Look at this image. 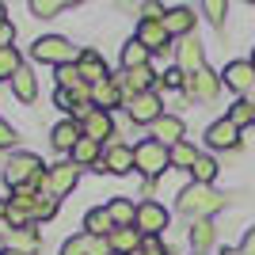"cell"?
I'll return each mask as SVG.
<instances>
[{
	"label": "cell",
	"mask_w": 255,
	"mask_h": 255,
	"mask_svg": "<svg viewBox=\"0 0 255 255\" xmlns=\"http://www.w3.org/2000/svg\"><path fill=\"white\" fill-rule=\"evenodd\" d=\"M133 160H137V171H145V175H160V171L171 164V149L164 145V141L149 137V141H141L137 149H133Z\"/></svg>",
	"instance_id": "3"
},
{
	"label": "cell",
	"mask_w": 255,
	"mask_h": 255,
	"mask_svg": "<svg viewBox=\"0 0 255 255\" xmlns=\"http://www.w3.org/2000/svg\"><path fill=\"white\" fill-rule=\"evenodd\" d=\"M61 255H88V233H80L76 240H69V244L61 248Z\"/></svg>",
	"instance_id": "35"
},
{
	"label": "cell",
	"mask_w": 255,
	"mask_h": 255,
	"mask_svg": "<svg viewBox=\"0 0 255 255\" xmlns=\"http://www.w3.org/2000/svg\"><path fill=\"white\" fill-rule=\"evenodd\" d=\"M225 202H229L225 194H217L213 187H202V183H191V187H183V194H179V210L187 213V217H198V221H206L210 213H217Z\"/></svg>",
	"instance_id": "1"
},
{
	"label": "cell",
	"mask_w": 255,
	"mask_h": 255,
	"mask_svg": "<svg viewBox=\"0 0 255 255\" xmlns=\"http://www.w3.org/2000/svg\"><path fill=\"white\" fill-rule=\"evenodd\" d=\"M0 255H19V252H0Z\"/></svg>",
	"instance_id": "41"
},
{
	"label": "cell",
	"mask_w": 255,
	"mask_h": 255,
	"mask_svg": "<svg viewBox=\"0 0 255 255\" xmlns=\"http://www.w3.org/2000/svg\"><path fill=\"white\" fill-rule=\"evenodd\" d=\"M8 145H15V129L8 122H0V149H8Z\"/></svg>",
	"instance_id": "37"
},
{
	"label": "cell",
	"mask_w": 255,
	"mask_h": 255,
	"mask_svg": "<svg viewBox=\"0 0 255 255\" xmlns=\"http://www.w3.org/2000/svg\"><path fill=\"white\" fill-rule=\"evenodd\" d=\"M38 171H42V160H38V156H31V152H15V156L8 160V168H4V179L19 191V187H27Z\"/></svg>",
	"instance_id": "4"
},
{
	"label": "cell",
	"mask_w": 255,
	"mask_h": 255,
	"mask_svg": "<svg viewBox=\"0 0 255 255\" xmlns=\"http://www.w3.org/2000/svg\"><path fill=\"white\" fill-rule=\"evenodd\" d=\"M160 23L168 27V34H179V38H183V34H191V31H194V23H198V15H194L191 8H168Z\"/></svg>",
	"instance_id": "14"
},
{
	"label": "cell",
	"mask_w": 255,
	"mask_h": 255,
	"mask_svg": "<svg viewBox=\"0 0 255 255\" xmlns=\"http://www.w3.org/2000/svg\"><path fill=\"white\" fill-rule=\"evenodd\" d=\"M107 240H111V252H118V255H133V252L141 248V240H145V236H141L137 229H115Z\"/></svg>",
	"instance_id": "19"
},
{
	"label": "cell",
	"mask_w": 255,
	"mask_h": 255,
	"mask_svg": "<svg viewBox=\"0 0 255 255\" xmlns=\"http://www.w3.org/2000/svg\"><path fill=\"white\" fill-rule=\"evenodd\" d=\"M76 69H80V76H84V84H103V80H111L107 76V65H103V57H99L96 50H84L80 53V61H76Z\"/></svg>",
	"instance_id": "13"
},
{
	"label": "cell",
	"mask_w": 255,
	"mask_h": 255,
	"mask_svg": "<svg viewBox=\"0 0 255 255\" xmlns=\"http://www.w3.org/2000/svg\"><path fill=\"white\" fill-rule=\"evenodd\" d=\"M221 80L233 88V92H244L248 96V92L255 88V65L252 61H229L225 73H221Z\"/></svg>",
	"instance_id": "7"
},
{
	"label": "cell",
	"mask_w": 255,
	"mask_h": 255,
	"mask_svg": "<svg viewBox=\"0 0 255 255\" xmlns=\"http://www.w3.org/2000/svg\"><path fill=\"white\" fill-rule=\"evenodd\" d=\"M126 111H129V118H133V122H141V126H156L160 118V99L152 96V92H145V96H133V99H126Z\"/></svg>",
	"instance_id": "6"
},
{
	"label": "cell",
	"mask_w": 255,
	"mask_h": 255,
	"mask_svg": "<svg viewBox=\"0 0 255 255\" xmlns=\"http://www.w3.org/2000/svg\"><path fill=\"white\" fill-rule=\"evenodd\" d=\"M175 53H179V69H183V73H202V69H206V65H202V46H198V42H194V38H183V42L179 46H175Z\"/></svg>",
	"instance_id": "18"
},
{
	"label": "cell",
	"mask_w": 255,
	"mask_h": 255,
	"mask_svg": "<svg viewBox=\"0 0 255 255\" xmlns=\"http://www.w3.org/2000/svg\"><path fill=\"white\" fill-rule=\"evenodd\" d=\"M0 27H8V15H4V4H0Z\"/></svg>",
	"instance_id": "39"
},
{
	"label": "cell",
	"mask_w": 255,
	"mask_h": 255,
	"mask_svg": "<svg viewBox=\"0 0 255 255\" xmlns=\"http://www.w3.org/2000/svg\"><path fill=\"white\" fill-rule=\"evenodd\" d=\"M191 175H194V183H202V187H213V179H217V160L198 156V160H194V168H191Z\"/></svg>",
	"instance_id": "27"
},
{
	"label": "cell",
	"mask_w": 255,
	"mask_h": 255,
	"mask_svg": "<svg viewBox=\"0 0 255 255\" xmlns=\"http://www.w3.org/2000/svg\"><path fill=\"white\" fill-rule=\"evenodd\" d=\"M8 252L34 255V252H38V233H34V229H11V233H8Z\"/></svg>",
	"instance_id": "22"
},
{
	"label": "cell",
	"mask_w": 255,
	"mask_h": 255,
	"mask_svg": "<svg viewBox=\"0 0 255 255\" xmlns=\"http://www.w3.org/2000/svg\"><path fill=\"white\" fill-rule=\"evenodd\" d=\"M149 53L152 50H145V46L137 42V38H129L126 46H122V69H145V65H149Z\"/></svg>",
	"instance_id": "25"
},
{
	"label": "cell",
	"mask_w": 255,
	"mask_h": 255,
	"mask_svg": "<svg viewBox=\"0 0 255 255\" xmlns=\"http://www.w3.org/2000/svg\"><path fill=\"white\" fill-rule=\"evenodd\" d=\"M164 84L168 88H183L187 84V73H183V69H168V73H164Z\"/></svg>",
	"instance_id": "36"
},
{
	"label": "cell",
	"mask_w": 255,
	"mask_h": 255,
	"mask_svg": "<svg viewBox=\"0 0 255 255\" xmlns=\"http://www.w3.org/2000/svg\"><path fill=\"white\" fill-rule=\"evenodd\" d=\"M191 244L198 248V252L213 244V225H210V221H194V229H191Z\"/></svg>",
	"instance_id": "32"
},
{
	"label": "cell",
	"mask_w": 255,
	"mask_h": 255,
	"mask_svg": "<svg viewBox=\"0 0 255 255\" xmlns=\"http://www.w3.org/2000/svg\"><path fill=\"white\" fill-rule=\"evenodd\" d=\"M50 137H53V149L57 152H73L76 141L84 137V126H76V122H57Z\"/></svg>",
	"instance_id": "17"
},
{
	"label": "cell",
	"mask_w": 255,
	"mask_h": 255,
	"mask_svg": "<svg viewBox=\"0 0 255 255\" xmlns=\"http://www.w3.org/2000/svg\"><path fill=\"white\" fill-rule=\"evenodd\" d=\"M206 141H210V149H236L240 145V126H233L229 118H221V122H213L206 129Z\"/></svg>",
	"instance_id": "11"
},
{
	"label": "cell",
	"mask_w": 255,
	"mask_h": 255,
	"mask_svg": "<svg viewBox=\"0 0 255 255\" xmlns=\"http://www.w3.org/2000/svg\"><path fill=\"white\" fill-rule=\"evenodd\" d=\"M229 122H233V126H248V122H255V107L248 103V99H240V103H233V111H229Z\"/></svg>",
	"instance_id": "31"
},
{
	"label": "cell",
	"mask_w": 255,
	"mask_h": 255,
	"mask_svg": "<svg viewBox=\"0 0 255 255\" xmlns=\"http://www.w3.org/2000/svg\"><path fill=\"white\" fill-rule=\"evenodd\" d=\"M4 213H8V210H4V202H0V217H4Z\"/></svg>",
	"instance_id": "40"
},
{
	"label": "cell",
	"mask_w": 255,
	"mask_h": 255,
	"mask_svg": "<svg viewBox=\"0 0 255 255\" xmlns=\"http://www.w3.org/2000/svg\"><path fill=\"white\" fill-rule=\"evenodd\" d=\"M103 168L111 171V175H126V171L137 168V160H133V149L129 145H111V149L103 152ZM99 168V171H103Z\"/></svg>",
	"instance_id": "10"
},
{
	"label": "cell",
	"mask_w": 255,
	"mask_h": 255,
	"mask_svg": "<svg viewBox=\"0 0 255 255\" xmlns=\"http://www.w3.org/2000/svg\"><path fill=\"white\" fill-rule=\"evenodd\" d=\"M122 99H126V96H122V88L115 84V76L92 88V107H99V111H107V115H111V107H118Z\"/></svg>",
	"instance_id": "16"
},
{
	"label": "cell",
	"mask_w": 255,
	"mask_h": 255,
	"mask_svg": "<svg viewBox=\"0 0 255 255\" xmlns=\"http://www.w3.org/2000/svg\"><path fill=\"white\" fill-rule=\"evenodd\" d=\"M252 65H255V53H252Z\"/></svg>",
	"instance_id": "42"
},
{
	"label": "cell",
	"mask_w": 255,
	"mask_h": 255,
	"mask_svg": "<svg viewBox=\"0 0 255 255\" xmlns=\"http://www.w3.org/2000/svg\"><path fill=\"white\" fill-rule=\"evenodd\" d=\"M187 96L191 99H202V103H210V99H217V88H221V76H213L210 69H202V73L187 76Z\"/></svg>",
	"instance_id": "8"
},
{
	"label": "cell",
	"mask_w": 255,
	"mask_h": 255,
	"mask_svg": "<svg viewBox=\"0 0 255 255\" xmlns=\"http://www.w3.org/2000/svg\"><path fill=\"white\" fill-rule=\"evenodd\" d=\"M84 137L99 141V145H103V137H115V122H111V115H107V111L92 107V111L84 115Z\"/></svg>",
	"instance_id": "12"
},
{
	"label": "cell",
	"mask_w": 255,
	"mask_h": 255,
	"mask_svg": "<svg viewBox=\"0 0 255 255\" xmlns=\"http://www.w3.org/2000/svg\"><path fill=\"white\" fill-rule=\"evenodd\" d=\"M133 255H168V248L160 244V236H145V240H141V248Z\"/></svg>",
	"instance_id": "33"
},
{
	"label": "cell",
	"mask_w": 255,
	"mask_h": 255,
	"mask_svg": "<svg viewBox=\"0 0 255 255\" xmlns=\"http://www.w3.org/2000/svg\"><path fill=\"white\" fill-rule=\"evenodd\" d=\"M240 252H244V255H255V229L244 236V248H240Z\"/></svg>",
	"instance_id": "38"
},
{
	"label": "cell",
	"mask_w": 255,
	"mask_h": 255,
	"mask_svg": "<svg viewBox=\"0 0 255 255\" xmlns=\"http://www.w3.org/2000/svg\"><path fill=\"white\" fill-rule=\"evenodd\" d=\"M194 255H202V252H194Z\"/></svg>",
	"instance_id": "43"
},
{
	"label": "cell",
	"mask_w": 255,
	"mask_h": 255,
	"mask_svg": "<svg viewBox=\"0 0 255 255\" xmlns=\"http://www.w3.org/2000/svg\"><path fill=\"white\" fill-rule=\"evenodd\" d=\"M156 141H164V145H179L183 141V118H175V115H164L156 122Z\"/></svg>",
	"instance_id": "24"
},
{
	"label": "cell",
	"mask_w": 255,
	"mask_h": 255,
	"mask_svg": "<svg viewBox=\"0 0 255 255\" xmlns=\"http://www.w3.org/2000/svg\"><path fill=\"white\" fill-rule=\"evenodd\" d=\"M202 11L210 15L213 23H221V19H225V11H229V4H225V0H206V4H202Z\"/></svg>",
	"instance_id": "34"
},
{
	"label": "cell",
	"mask_w": 255,
	"mask_h": 255,
	"mask_svg": "<svg viewBox=\"0 0 255 255\" xmlns=\"http://www.w3.org/2000/svg\"><path fill=\"white\" fill-rule=\"evenodd\" d=\"M92 160H99V141L92 137H80L73 149V164H92Z\"/></svg>",
	"instance_id": "29"
},
{
	"label": "cell",
	"mask_w": 255,
	"mask_h": 255,
	"mask_svg": "<svg viewBox=\"0 0 255 255\" xmlns=\"http://www.w3.org/2000/svg\"><path fill=\"white\" fill-rule=\"evenodd\" d=\"M31 53H34V61L57 65V69H65V65H76V61H80L76 46L69 42V38H61V34H46V38H38Z\"/></svg>",
	"instance_id": "2"
},
{
	"label": "cell",
	"mask_w": 255,
	"mask_h": 255,
	"mask_svg": "<svg viewBox=\"0 0 255 255\" xmlns=\"http://www.w3.org/2000/svg\"><path fill=\"white\" fill-rule=\"evenodd\" d=\"M137 42L145 46V50H168L171 34H168V27L160 19H141L137 23Z\"/></svg>",
	"instance_id": "9"
},
{
	"label": "cell",
	"mask_w": 255,
	"mask_h": 255,
	"mask_svg": "<svg viewBox=\"0 0 255 255\" xmlns=\"http://www.w3.org/2000/svg\"><path fill=\"white\" fill-rule=\"evenodd\" d=\"M198 156H202V152L194 149L191 141H179V145H171V168H187V171H191Z\"/></svg>",
	"instance_id": "26"
},
{
	"label": "cell",
	"mask_w": 255,
	"mask_h": 255,
	"mask_svg": "<svg viewBox=\"0 0 255 255\" xmlns=\"http://www.w3.org/2000/svg\"><path fill=\"white\" fill-rule=\"evenodd\" d=\"M19 69H23V65H19V50H15V46L0 50V80H11Z\"/></svg>",
	"instance_id": "28"
},
{
	"label": "cell",
	"mask_w": 255,
	"mask_h": 255,
	"mask_svg": "<svg viewBox=\"0 0 255 255\" xmlns=\"http://www.w3.org/2000/svg\"><path fill=\"white\" fill-rule=\"evenodd\" d=\"M65 8H69V0H31V15H38V19H53Z\"/></svg>",
	"instance_id": "30"
},
{
	"label": "cell",
	"mask_w": 255,
	"mask_h": 255,
	"mask_svg": "<svg viewBox=\"0 0 255 255\" xmlns=\"http://www.w3.org/2000/svg\"><path fill=\"white\" fill-rule=\"evenodd\" d=\"M111 221L118 225V229H133V221H137V206L129 202V198H111Z\"/></svg>",
	"instance_id": "23"
},
{
	"label": "cell",
	"mask_w": 255,
	"mask_h": 255,
	"mask_svg": "<svg viewBox=\"0 0 255 255\" xmlns=\"http://www.w3.org/2000/svg\"><path fill=\"white\" fill-rule=\"evenodd\" d=\"M76 175H80L76 164H53L50 168V194H69L76 187Z\"/></svg>",
	"instance_id": "15"
},
{
	"label": "cell",
	"mask_w": 255,
	"mask_h": 255,
	"mask_svg": "<svg viewBox=\"0 0 255 255\" xmlns=\"http://www.w3.org/2000/svg\"><path fill=\"white\" fill-rule=\"evenodd\" d=\"M118 225L111 221V210H103V206H96V210H88V217H84V233H92V236H111Z\"/></svg>",
	"instance_id": "20"
},
{
	"label": "cell",
	"mask_w": 255,
	"mask_h": 255,
	"mask_svg": "<svg viewBox=\"0 0 255 255\" xmlns=\"http://www.w3.org/2000/svg\"><path fill=\"white\" fill-rule=\"evenodd\" d=\"M11 92H15V99H19V103H31V99L38 96V80H34V73L27 69V65L11 76Z\"/></svg>",
	"instance_id": "21"
},
{
	"label": "cell",
	"mask_w": 255,
	"mask_h": 255,
	"mask_svg": "<svg viewBox=\"0 0 255 255\" xmlns=\"http://www.w3.org/2000/svg\"><path fill=\"white\" fill-rule=\"evenodd\" d=\"M137 233L141 236H160L164 229H168V210L160 202H152V198H145V202L137 206Z\"/></svg>",
	"instance_id": "5"
}]
</instances>
